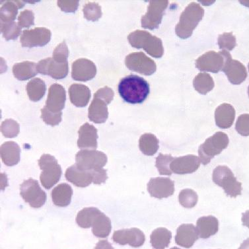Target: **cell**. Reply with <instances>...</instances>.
Here are the masks:
<instances>
[{
  "label": "cell",
  "mask_w": 249,
  "mask_h": 249,
  "mask_svg": "<svg viewBox=\"0 0 249 249\" xmlns=\"http://www.w3.org/2000/svg\"><path fill=\"white\" fill-rule=\"evenodd\" d=\"M171 249H180L178 248V247H173V248Z\"/></svg>",
  "instance_id": "45"
},
{
  "label": "cell",
  "mask_w": 249,
  "mask_h": 249,
  "mask_svg": "<svg viewBox=\"0 0 249 249\" xmlns=\"http://www.w3.org/2000/svg\"><path fill=\"white\" fill-rule=\"evenodd\" d=\"M112 230L111 221L103 212L96 217L92 226V232L98 238H107Z\"/></svg>",
  "instance_id": "23"
},
{
  "label": "cell",
  "mask_w": 249,
  "mask_h": 249,
  "mask_svg": "<svg viewBox=\"0 0 249 249\" xmlns=\"http://www.w3.org/2000/svg\"><path fill=\"white\" fill-rule=\"evenodd\" d=\"M68 56H69V50L65 42H62L57 46L53 53V59L60 63L68 62Z\"/></svg>",
  "instance_id": "36"
},
{
  "label": "cell",
  "mask_w": 249,
  "mask_h": 249,
  "mask_svg": "<svg viewBox=\"0 0 249 249\" xmlns=\"http://www.w3.org/2000/svg\"><path fill=\"white\" fill-rule=\"evenodd\" d=\"M20 195L31 207L39 208L44 205L47 196L42 191L37 180L29 178L20 186Z\"/></svg>",
  "instance_id": "5"
},
{
  "label": "cell",
  "mask_w": 249,
  "mask_h": 249,
  "mask_svg": "<svg viewBox=\"0 0 249 249\" xmlns=\"http://www.w3.org/2000/svg\"><path fill=\"white\" fill-rule=\"evenodd\" d=\"M38 73L50 75L55 79H63L68 73V62L60 63L54 59L48 58L40 60L36 66Z\"/></svg>",
  "instance_id": "10"
},
{
  "label": "cell",
  "mask_w": 249,
  "mask_h": 249,
  "mask_svg": "<svg viewBox=\"0 0 249 249\" xmlns=\"http://www.w3.org/2000/svg\"><path fill=\"white\" fill-rule=\"evenodd\" d=\"M107 161L106 154L100 151L83 149L77 152L75 156V164L80 169L86 171L103 169Z\"/></svg>",
  "instance_id": "6"
},
{
  "label": "cell",
  "mask_w": 249,
  "mask_h": 249,
  "mask_svg": "<svg viewBox=\"0 0 249 249\" xmlns=\"http://www.w3.org/2000/svg\"><path fill=\"white\" fill-rule=\"evenodd\" d=\"M213 181L224 190L229 196L235 198L241 195L242 184L237 181L231 170L227 166H218L213 170Z\"/></svg>",
  "instance_id": "3"
},
{
  "label": "cell",
  "mask_w": 249,
  "mask_h": 249,
  "mask_svg": "<svg viewBox=\"0 0 249 249\" xmlns=\"http://www.w3.org/2000/svg\"><path fill=\"white\" fill-rule=\"evenodd\" d=\"M18 6L17 1H8L2 4L0 10V18L1 23H11L16 19L18 13Z\"/></svg>",
  "instance_id": "29"
},
{
  "label": "cell",
  "mask_w": 249,
  "mask_h": 249,
  "mask_svg": "<svg viewBox=\"0 0 249 249\" xmlns=\"http://www.w3.org/2000/svg\"><path fill=\"white\" fill-rule=\"evenodd\" d=\"M147 191L154 198H168L174 194V182L165 177L152 178L147 184Z\"/></svg>",
  "instance_id": "9"
},
{
  "label": "cell",
  "mask_w": 249,
  "mask_h": 249,
  "mask_svg": "<svg viewBox=\"0 0 249 249\" xmlns=\"http://www.w3.org/2000/svg\"><path fill=\"white\" fill-rule=\"evenodd\" d=\"M101 212L100 210L96 208H85L77 213L76 223L80 228H91L96 217Z\"/></svg>",
  "instance_id": "27"
},
{
  "label": "cell",
  "mask_w": 249,
  "mask_h": 249,
  "mask_svg": "<svg viewBox=\"0 0 249 249\" xmlns=\"http://www.w3.org/2000/svg\"><path fill=\"white\" fill-rule=\"evenodd\" d=\"M20 126L19 124L12 119H7L1 125V132L3 136L7 138L16 137L19 134Z\"/></svg>",
  "instance_id": "34"
},
{
  "label": "cell",
  "mask_w": 249,
  "mask_h": 249,
  "mask_svg": "<svg viewBox=\"0 0 249 249\" xmlns=\"http://www.w3.org/2000/svg\"><path fill=\"white\" fill-rule=\"evenodd\" d=\"M21 29L15 21L7 23H1V32L7 40L16 39L21 33Z\"/></svg>",
  "instance_id": "32"
},
{
  "label": "cell",
  "mask_w": 249,
  "mask_h": 249,
  "mask_svg": "<svg viewBox=\"0 0 249 249\" xmlns=\"http://www.w3.org/2000/svg\"><path fill=\"white\" fill-rule=\"evenodd\" d=\"M83 12H84L85 18L89 21H98L102 16L101 7L100 5L95 2L87 3L84 5Z\"/></svg>",
  "instance_id": "33"
},
{
  "label": "cell",
  "mask_w": 249,
  "mask_h": 249,
  "mask_svg": "<svg viewBox=\"0 0 249 249\" xmlns=\"http://www.w3.org/2000/svg\"><path fill=\"white\" fill-rule=\"evenodd\" d=\"M199 237L202 239H208L214 235L219 230V221L216 217L209 215L200 217L196 223Z\"/></svg>",
  "instance_id": "22"
},
{
  "label": "cell",
  "mask_w": 249,
  "mask_h": 249,
  "mask_svg": "<svg viewBox=\"0 0 249 249\" xmlns=\"http://www.w3.org/2000/svg\"><path fill=\"white\" fill-rule=\"evenodd\" d=\"M95 249H114L107 240H101L97 243Z\"/></svg>",
  "instance_id": "42"
},
{
  "label": "cell",
  "mask_w": 249,
  "mask_h": 249,
  "mask_svg": "<svg viewBox=\"0 0 249 249\" xmlns=\"http://www.w3.org/2000/svg\"><path fill=\"white\" fill-rule=\"evenodd\" d=\"M198 237V230L194 225L182 224L177 229L175 242L180 247L189 249L193 246Z\"/></svg>",
  "instance_id": "15"
},
{
  "label": "cell",
  "mask_w": 249,
  "mask_h": 249,
  "mask_svg": "<svg viewBox=\"0 0 249 249\" xmlns=\"http://www.w3.org/2000/svg\"><path fill=\"white\" fill-rule=\"evenodd\" d=\"M93 177V183L95 184H101L105 183L107 180V173L104 169H95L91 171Z\"/></svg>",
  "instance_id": "39"
},
{
  "label": "cell",
  "mask_w": 249,
  "mask_h": 249,
  "mask_svg": "<svg viewBox=\"0 0 249 249\" xmlns=\"http://www.w3.org/2000/svg\"></svg>",
  "instance_id": "46"
},
{
  "label": "cell",
  "mask_w": 249,
  "mask_h": 249,
  "mask_svg": "<svg viewBox=\"0 0 249 249\" xmlns=\"http://www.w3.org/2000/svg\"><path fill=\"white\" fill-rule=\"evenodd\" d=\"M174 158L169 155L160 154L156 158V167L158 169L159 173L162 175H171L172 171L171 170V163Z\"/></svg>",
  "instance_id": "31"
},
{
  "label": "cell",
  "mask_w": 249,
  "mask_h": 249,
  "mask_svg": "<svg viewBox=\"0 0 249 249\" xmlns=\"http://www.w3.org/2000/svg\"><path fill=\"white\" fill-rule=\"evenodd\" d=\"M158 143V140L153 134H143L140 139V149L141 152L145 156H152L158 152L159 149Z\"/></svg>",
  "instance_id": "28"
},
{
  "label": "cell",
  "mask_w": 249,
  "mask_h": 249,
  "mask_svg": "<svg viewBox=\"0 0 249 249\" xmlns=\"http://www.w3.org/2000/svg\"><path fill=\"white\" fill-rule=\"evenodd\" d=\"M108 104L102 98L94 95L93 100L88 110L89 119L96 124L105 123L108 117Z\"/></svg>",
  "instance_id": "17"
},
{
  "label": "cell",
  "mask_w": 249,
  "mask_h": 249,
  "mask_svg": "<svg viewBox=\"0 0 249 249\" xmlns=\"http://www.w3.org/2000/svg\"><path fill=\"white\" fill-rule=\"evenodd\" d=\"M51 32L44 27L23 31L21 36L22 47L32 48L43 47L51 40Z\"/></svg>",
  "instance_id": "7"
},
{
  "label": "cell",
  "mask_w": 249,
  "mask_h": 249,
  "mask_svg": "<svg viewBox=\"0 0 249 249\" xmlns=\"http://www.w3.org/2000/svg\"><path fill=\"white\" fill-rule=\"evenodd\" d=\"M229 140L224 133H216L212 137L208 138L199 148V158L203 165H208L215 156L228 147Z\"/></svg>",
  "instance_id": "4"
},
{
  "label": "cell",
  "mask_w": 249,
  "mask_h": 249,
  "mask_svg": "<svg viewBox=\"0 0 249 249\" xmlns=\"http://www.w3.org/2000/svg\"><path fill=\"white\" fill-rule=\"evenodd\" d=\"M72 195V188L67 183L59 184L53 190L51 193L53 203L58 207H66L70 205Z\"/></svg>",
  "instance_id": "21"
},
{
  "label": "cell",
  "mask_w": 249,
  "mask_h": 249,
  "mask_svg": "<svg viewBox=\"0 0 249 249\" xmlns=\"http://www.w3.org/2000/svg\"><path fill=\"white\" fill-rule=\"evenodd\" d=\"M152 62L142 53L131 54L126 58V64L129 69L145 75L152 73Z\"/></svg>",
  "instance_id": "18"
},
{
  "label": "cell",
  "mask_w": 249,
  "mask_h": 249,
  "mask_svg": "<svg viewBox=\"0 0 249 249\" xmlns=\"http://www.w3.org/2000/svg\"><path fill=\"white\" fill-rule=\"evenodd\" d=\"M35 15L31 10H26L21 12L18 17V25L21 28H29L34 25Z\"/></svg>",
  "instance_id": "37"
},
{
  "label": "cell",
  "mask_w": 249,
  "mask_h": 249,
  "mask_svg": "<svg viewBox=\"0 0 249 249\" xmlns=\"http://www.w3.org/2000/svg\"><path fill=\"white\" fill-rule=\"evenodd\" d=\"M66 100V91L63 87L54 84L50 87L45 107L50 111L58 113L64 109Z\"/></svg>",
  "instance_id": "13"
},
{
  "label": "cell",
  "mask_w": 249,
  "mask_h": 249,
  "mask_svg": "<svg viewBox=\"0 0 249 249\" xmlns=\"http://www.w3.org/2000/svg\"><path fill=\"white\" fill-rule=\"evenodd\" d=\"M242 222L243 226L247 227L249 228V210L243 213Z\"/></svg>",
  "instance_id": "43"
},
{
  "label": "cell",
  "mask_w": 249,
  "mask_h": 249,
  "mask_svg": "<svg viewBox=\"0 0 249 249\" xmlns=\"http://www.w3.org/2000/svg\"><path fill=\"white\" fill-rule=\"evenodd\" d=\"M172 233L166 228L156 229L150 236V242L154 249H165L170 244Z\"/></svg>",
  "instance_id": "25"
},
{
  "label": "cell",
  "mask_w": 249,
  "mask_h": 249,
  "mask_svg": "<svg viewBox=\"0 0 249 249\" xmlns=\"http://www.w3.org/2000/svg\"><path fill=\"white\" fill-rule=\"evenodd\" d=\"M77 146L80 149L97 148V130L93 125L84 124L79 130Z\"/></svg>",
  "instance_id": "16"
},
{
  "label": "cell",
  "mask_w": 249,
  "mask_h": 249,
  "mask_svg": "<svg viewBox=\"0 0 249 249\" xmlns=\"http://www.w3.org/2000/svg\"><path fill=\"white\" fill-rule=\"evenodd\" d=\"M38 165L42 170L40 180L44 189H51L60 180L62 171L58 161L54 156L49 154L42 155L38 160Z\"/></svg>",
  "instance_id": "2"
},
{
  "label": "cell",
  "mask_w": 249,
  "mask_h": 249,
  "mask_svg": "<svg viewBox=\"0 0 249 249\" xmlns=\"http://www.w3.org/2000/svg\"><path fill=\"white\" fill-rule=\"evenodd\" d=\"M62 112L54 113L50 111L48 108L44 107L41 109V118L44 123L50 126H54L58 125L62 121Z\"/></svg>",
  "instance_id": "35"
},
{
  "label": "cell",
  "mask_w": 249,
  "mask_h": 249,
  "mask_svg": "<svg viewBox=\"0 0 249 249\" xmlns=\"http://www.w3.org/2000/svg\"><path fill=\"white\" fill-rule=\"evenodd\" d=\"M69 95L73 105L77 107H84L90 100L91 91L84 85L75 84L70 86Z\"/></svg>",
  "instance_id": "20"
},
{
  "label": "cell",
  "mask_w": 249,
  "mask_h": 249,
  "mask_svg": "<svg viewBox=\"0 0 249 249\" xmlns=\"http://www.w3.org/2000/svg\"><path fill=\"white\" fill-rule=\"evenodd\" d=\"M200 158L197 156H189L175 158L171 163V170L175 174H191L198 170L200 166Z\"/></svg>",
  "instance_id": "12"
},
{
  "label": "cell",
  "mask_w": 249,
  "mask_h": 249,
  "mask_svg": "<svg viewBox=\"0 0 249 249\" xmlns=\"http://www.w3.org/2000/svg\"></svg>",
  "instance_id": "47"
},
{
  "label": "cell",
  "mask_w": 249,
  "mask_h": 249,
  "mask_svg": "<svg viewBox=\"0 0 249 249\" xmlns=\"http://www.w3.org/2000/svg\"><path fill=\"white\" fill-rule=\"evenodd\" d=\"M65 177L68 181L74 184L77 187H87L93 182L91 171L80 169L76 164L68 168Z\"/></svg>",
  "instance_id": "14"
},
{
  "label": "cell",
  "mask_w": 249,
  "mask_h": 249,
  "mask_svg": "<svg viewBox=\"0 0 249 249\" xmlns=\"http://www.w3.org/2000/svg\"><path fill=\"white\" fill-rule=\"evenodd\" d=\"M118 90L119 95L126 103L140 104L146 100L150 93V86L142 77L130 75L120 81Z\"/></svg>",
  "instance_id": "1"
},
{
  "label": "cell",
  "mask_w": 249,
  "mask_h": 249,
  "mask_svg": "<svg viewBox=\"0 0 249 249\" xmlns=\"http://www.w3.org/2000/svg\"><path fill=\"white\" fill-rule=\"evenodd\" d=\"M112 240L117 244L129 245L131 247L138 248L144 244L145 237L144 233L139 229H124L114 231Z\"/></svg>",
  "instance_id": "8"
},
{
  "label": "cell",
  "mask_w": 249,
  "mask_h": 249,
  "mask_svg": "<svg viewBox=\"0 0 249 249\" xmlns=\"http://www.w3.org/2000/svg\"><path fill=\"white\" fill-rule=\"evenodd\" d=\"M97 68L92 61L88 59H78L71 66V77L79 82H87L95 77Z\"/></svg>",
  "instance_id": "11"
},
{
  "label": "cell",
  "mask_w": 249,
  "mask_h": 249,
  "mask_svg": "<svg viewBox=\"0 0 249 249\" xmlns=\"http://www.w3.org/2000/svg\"><path fill=\"white\" fill-rule=\"evenodd\" d=\"M36 66L37 65L35 62L25 61L15 64L13 67V73L15 77L20 81L28 80L38 73Z\"/></svg>",
  "instance_id": "24"
},
{
  "label": "cell",
  "mask_w": 249,
  "mask_h": 249,
  "mask_svg": "<svg viewBox=\"0 0 249 249\" xmlns=\"http://www.w3.org/2000/svg\"><path fill=\"white\" fill-rule=\"evenodd\" d=\"M95 95L102 98V99H104L109 104L112 101V99H113L114 92L108 87H104V88L98 90L95 93Z\"/></svg>",
  "instance_id": "41"
},
{
  "label": "cell",
  "mask_w": 249,
  "mask_h": 249,
  "mask_svg": "<svg viewBox=\"0 0 249 249\" xmlns=\"http://www.w3.org/2000/svg\"><path fill=\"white\" fill-rule=\"evenodd\" d=\"M0 153L3 163L8 167H12L19 163L21 149L16 142H5L1 145Z\"/></svg>",
  "instance_id": "19"
},
{
  "label": "cell",
  "mask_w": 249,
  "mask_h": 249,
  "mask_svg": "<svg viewBox=\"0 0 249 249\" xmlns=\"http://www.w3.org/2000/svg\"><path fill=\"white\" fill-rule=\"evenodd\" d=\"M58 6L65 12H75L78 8V1H58Z\"/></svg>",
  "instance_id": "40"
},
{
  "label": "cell",
  "mask_w": 249,
  "mask_h": 249,
  "mask_svg": "<svg viewBox=\"0 0 249 249\" xmlns=\"http://www.w3.org/2000/svg\"><path fill=\"white\" fill-rule=\"evenodd\" d=\"M178 200L180 205L186 208H193L198 202V196L196 193L192 189H184L180 192Z\"/></svg>",
  "instance_id": "30"
},
{
  "label": "cell",
  "mask_w": 249,
  "mask_h": 249,
  "mask_svg": "<svg viewBox=\"0 0 249 249\" xmlns=\"http://www.w3.org/2000/svg\"><path fill=\"white\" fill-rule=\"evenodd\" d=\"M239 249H249V239L245 240L244 242L240 246Z\"/></svg>",
  "instance_id": "44"
},
{
  "label": "cell",
  "mask_w": 249,
  "mask_h": 249,
  "mask_svg": "<svg viewBox=\"0 0 249 249\" xmlns=\"http://www.w3.org/2000/svg\"><path fill=\"white\" fill-rule=\"evenodd\" d=\"M26 90L30 100L36 102L44 97L47 90V86L41 79L35 78L27 84Z\"/></svg>",
  "instance_id": "26"
},
{
  "label": "cell",
  "mask_w": 249,
  "mask_h": 249,
  "mask_svg": "<svg viewBox=\"0 0 249 249\" xmlns=\"http://www.w3.org/2000/svg\"><path fill=\"white\" fill-rule=\"evenodd\" d=\"M236 130L241 135L249 136V114H243L236 124Z\"/></svg>",
  "instance_id": "38"
}]
</instances>
